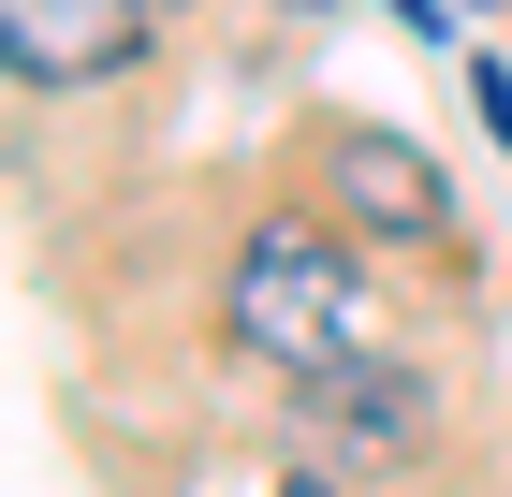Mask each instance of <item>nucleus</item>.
Returning a JSON list of instances; mask_svg holds the SVG:
<instances>
[{"mask_svg":"<svg viewBox=\"0 0 512 497\" xmlns=\"http://www.w3.org/2000/svg\"><path fill=\"white\" fill-rule=\"evenodd\" d=\"M322 176H337V205H352L366 234H439V161L395 147V132H337Z\"/></svg>","mask_w":512,"mask_h":497,"instance_id":"obj_4","label":"nucleus"},{"mask_svg":"<svg viewBox=\"0 0 512 497\" xmlns=\"http://www.w3.org/2000/svg\"><path fill=\"white\" fill-rule=\"evenodd\" d=\"M147 15L161 0H0V59L15 88H103L147 59Z\"/></svg>","mask_w":512,"mask_h":497,"instance_id":"obj_2","label":"nucleus"},{"mask_svg":"<svg viewBox=\"0 0 512 497\" xmlns=\"http://www.w3.org/2000/svg\"><path fill=\"white\" fill-rule=\"evenodd\" d=\"M249 366H322V351H352V249L308 220H264L235 249V293H220Z\"/></svg>","mask_w":512,"mask_h":497,"instance_id":"obj_1","label":"nucleus"},{"mask_svg":"<svg viewBox=\"0 0 512 497\" xmlns=\"http://www.w3.org/2000/svg\"><path fill=\"white\" fill-rule=\"evenodd\" d=\"M469 103H483V132L512 147V74H498V59H469Z\"/></svg>","mask_w":512,"mask_h":497,"instance_id":"obj_5","label":"nucleus"},{"mask_svg":"<svg viewBox=\"0 0 512 497\" xmlns=\"http://www.w3.org/2000/svg\"><path fill=\"white\" fill-rule=\"evenodd\" d=\"M293 395H308L337 439H381V454H410L425 410H439V395L410 381V366H381V351H322V366H293Z\"/></svg>","mask_w":512,"mask_h":497,"instance_id":"obj_3","label":"nucleus"},{"mask_svg":"<svg viewBox=\"0 0 512 497\" xmlns=\"http://www.w3.org/2000/svg\"><path fill=\"white\" fill-rule=\"evenodd\" d=\"M278 497H337V483H308V468H293V483H278Z\"/></svg>","mask_w":512,"mask_h":497,"instance_id":"obj_6","label":"nucleus"}]
</instances>
